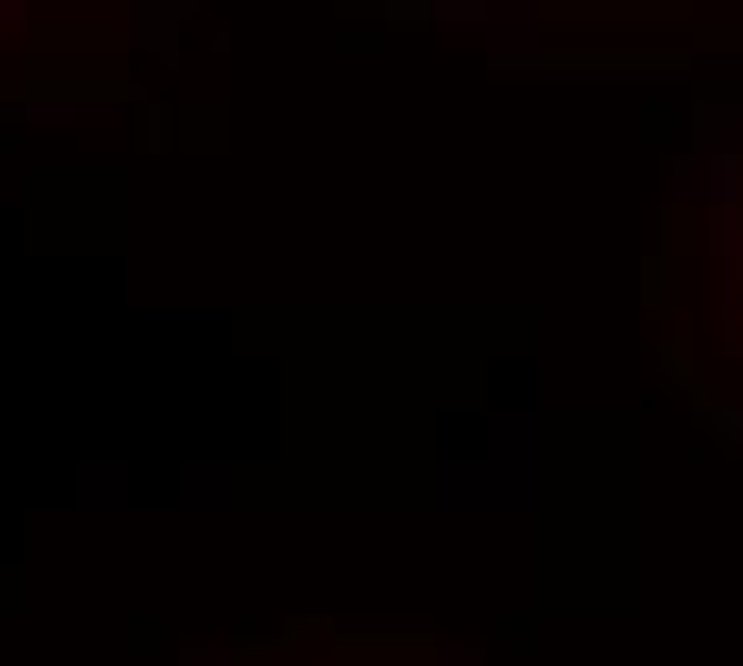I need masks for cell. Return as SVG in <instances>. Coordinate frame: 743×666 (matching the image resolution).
<instances>
[{
  "label": "cell",
  "mask_w": 743,
  "mask_h": 666,
  "mask_svg": "<svg viewBox=\"0 0 743 666\" xmlns=\"http://www.w3.org/2000/svg\"><path fill=\"white\" fill-rule=\"evenodd\" d=\"M673 192V340L706 410L743 443V90L706 110Z\"/></svg>",
  "instance_id": "1"
}]
</instances>
